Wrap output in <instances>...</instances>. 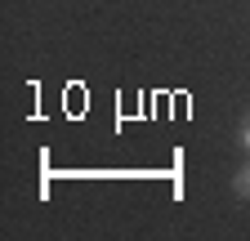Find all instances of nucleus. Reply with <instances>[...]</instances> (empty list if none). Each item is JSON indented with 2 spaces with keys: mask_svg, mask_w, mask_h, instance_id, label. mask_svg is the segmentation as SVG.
Instances as JSON below:
<instances>
[{
  "mask_svg": "<svg viewBox=\"0 0 250 241\" xmlns=\"http://www.w3.org/2000/svg\"><path fill=\"white\" fill-rule=\"evenodd\" d=\"M237 197H246V201H250V165L237 174Z\"/></svg>",
  "mask_w": 250,
  "mask_h": 241,
  "instance_id": "obj_1",
  "label": "nucleus"
},
{
  "mask_svg": "<svg viewBox=\"0 0 250 241\" xmlns=\"http://www.w3.org/2000/svg\"><path fill=\"white\" fill-rule=\"evenodd\" d=\"M241 147H246V152H250V120H246V125H241Z\"/></svg>",
  "mask_w": 250,
  "mask_h": 241,
  "instance_id": "obj_2",
  "label": "nucleus"
}]
</instances>
